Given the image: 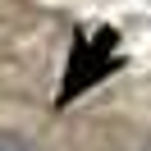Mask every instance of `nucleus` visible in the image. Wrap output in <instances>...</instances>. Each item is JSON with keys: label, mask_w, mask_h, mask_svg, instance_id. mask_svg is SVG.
I'll use <instances>...</instances> for the list:
<instances>
[{"label": "nucleus", "mask_w": 151, "mask_h": 151, "mask_svg": "<svg viewBox=\"0 0 151 151\" xmlns=\"http://www.w3.org/2000/svg\"><path fill=\"white\" fill-rule=\"evenodd\" d=\"M0 151H28V147H19V142H0Z\"/></svg>", "instance_id": "1"}]
</instances>
